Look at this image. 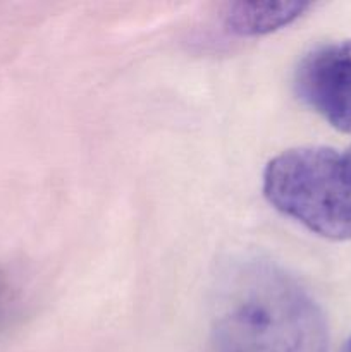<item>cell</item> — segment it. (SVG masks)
<instances>
[{
    "label": "cell",
    "mask_w": 351,
    "mask_h": 352,
    "mask_svg": "<svg viewBox=\"0 0 351 352\" xmlns=\"http://www.w3.org/2000/svg\"><path fill=\"white\" fill-rule=\"evenodd\" d=\"M219 352H327L329 329L315 299L284 268L257 256L226 261L210 296Z\"/></svg>",
    "instance_id": "6da1fadb"
},
{
    "label": "cell",
    "mask_w": 351,
    "mask_h": 352,
    "mask_svg": "<svg viewBox=\"0 0 351 352\" xmlns=\"http://www.w3.org/2000/svg\"><path fill=\"white\" fill-rule=\"evenodd\" d=\"M264 195L275 210L312 232L351 239V146H301L264 170Z\"/></svg>",
    "instance_id": "7a4b0ae2"
},
{
    "label": "cell",
    "mask_w": 351,
    "mask_h": 352,
    "mask_svg": "<svg viewBox=\"0 0 351 352\" xmlns=\"http://www.w3.org/2000/svg\"><path fill=\"white\" fill-rule=\"evenodd\" d=\"M295 88L301 102L334 129L351 134V40L308 52L296 67Z\"/></svg>",
    "instance_id": "3957f363"
},
{
    "label": "cell",
    "mask_w": 351,
    "mask_h": 352,
    "mask_svg": "<svg viewBox=\"0 0 351 352\" xmlns=\"http://www.w3.org/2000/svg\"><path fill=\"white\" fill-rule=\"evenodd\" d=\"M312 7L308 2H233L226 3L222 23L240 36H258L288 26Z\"/></svg>",
    "instance_id": "277c9868"
},
{
    "label": "cell",
    "mask_w": 351,
    "mask_h": 352,
    "mask_svg": "<svg viewBox=\"0 0 351 352\" xmlns=\"http://www.w3.org/2000/svg\"><path fill=\"white\" fill-rule=\"evenodd\" d=\"M17 305L16 285L10 280L9 275L0 272V325L6 323L14 313Z\"/></svg>",
    "instance_id": "5b68a950"
},
{
    "label": "cell",
    "mask_w": 351,
    "mask_h": 352,
    "mask_svg": "<svg viewBox=\"0 0 351 352\" xmlns=\"http://www.w3.org/2000/svg\"><path fill=\"white\" fill-rule=\"evenodd\" d=\"M344 352H351V339H350V340H348L346 347H344Z\"/></svg>",
    "instance_id": "8992f818"
}]
</instances>
